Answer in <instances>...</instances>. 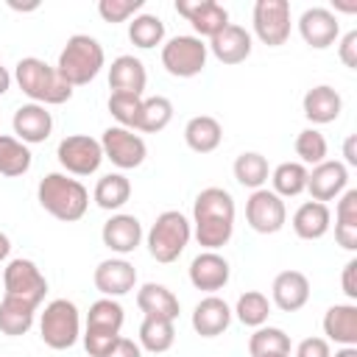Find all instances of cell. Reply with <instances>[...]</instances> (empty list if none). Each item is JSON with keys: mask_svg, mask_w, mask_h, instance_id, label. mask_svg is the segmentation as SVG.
<instances>
[{"mask_svg": "<svg viewBox=\"0 0 357 357\" xmlns=\"http://www.w3.org/2000/svg\"><path fill=\"white\" fill-rule=\"evenodd\" d=\"M31 148L11 134H0V176L17 178L31 170Z\"/></svg>", "mask_w": 357, "mask_h": 357, "instance_id": "cell-32", "label": "cell"}, {"mask_svg": "<svg viewBox=\"0 0 357 357\" xmlns=\"http://www.w3.org/2000/svg\"><path fill=\"white\" fill-rule=\"evenodd\" d=\"M259 357H290V354H259Z\"/></svg>", "mask_w": 357, "mask_h": 357, "instance_id": "cell-55", "label": "cell"}, {"mask_svg": "<svg viewBox=\"0 0 357 357\" xmlns=\"http://www.w3.org/2000/svg\"><path fill=\"white\" fill-rule=\"evenodd\" d=\"M3 287H6L3 296L28 301L31 307H39L47 293V279L33 259L17 257V259H8V265L3 268Z\"/></svg>", "mask_w": 357, "mask_h": 357, "instance_id": "cell-8", "label": "cell"}, {"mask_svg": "<svg viewBox=\"0 0 357 357\" xmlns=\"http://www.w3.org/2000/svg\"><path fill=\"white\" fill-rule=\"evenodd\" d=\"M128 39H131V45H137L142 50H151V47H156V45L165 42V22L156 14L139 11L128 22Z\"/></svg>", "mask_w": 357, "mask_h": 357, "instance_id": "cell-38", "label": "cell"}, {"mask_svg": "<svg viewBox=\"0 0 357 357\" xmlns=\"http://www.w3.org/2000/svg\"><path fill=\"white\" fill-rule=\"evenodd\" d=\"M234 198L223 187H204L192 201V234L204 251L223 248L234 234Z\"/></svg>", "mask_w": 357, "mask_h": 357, "instance_id": "cell-1", "label": "cell"}, {"mask_svg": "<svg viewBox=\"0 0 357 357\" xmlns=\"http://www.w3.org/2000/svg\"><path fill=\"white\" fill-rule=\"evenodd\" d=\"M231 279V268L229 259L218 251H201L192 262H190V282L195 290H204L209 296H215L218 290H223Z\"/></svg>", "mask_w": 357, "mask_h": 357, "instance_id": "cell-15", "label": "cell"}, {"mask_svg": "<svg viewBox=\"0 0 357 357\" xmlns=\"http://www.w3.org/2000/svg\"><path fill=\"white\" fill-rule=\"evenodd\" d=\"M254 33L262 45L268 47H282L290 39L293 17H290V3L287 0H257L254 14H251Z\"/></svg>", "mask_w": 357, "mask_h": 357, "instance_id": "cell-9", "label": "cell"}, {"mask_svg": "<svg viewBox=\"0 0 357 357\" xmlns=\"http://www.w3.org/2000/svg\"><path fill=\"white\" fill-rule=\"evenodd\" d=\"M137 307H139V312L145 318H167V321H176L178 312H181V304L173 296V290H167L159 282H145L137 290Z\"/></svg>", "mask_w": 357, "mask_h": 357, "instance_id": "cell-26", "label": "cell"}, {"mask_svg": "<svg viewBox=\"0 0 357 357\" xmlns=\"http://www.w3.org/2000/svg\"><path fill=\"white\" fill-rule=\"evenodd\" d=\"M245 220L257 234H276L287 223V206L273 190L259 187L245 201Z\"/></svg>", "mask_w": 357, "mask_h": 357, "instance_id": "cell-12", "label": "cell"}, {"mask_svg": "<svg viewBox=\"0 0 357 357\" xmlns=\"http://www.w3.org/2000/svg\"><path fill=\"white\" fill-rule=\"evenodd\" d=\"M346 187H349V167L337 159H324L307 173V192L312 195V201L326 204L337 198Z\"/></svg>", "mask_w": 357, "mask_h": 357, "instance_id": "cell-17", "label": "cell"}, {"mask_svg": "<svg viewBox=\"0 0 357 357\" xmlns=\"http://www.w3.org/2000/svg\"><path fill=\"white\" fill-rule=\"evenodd\" d=\"M231 315H237V321L243 326H251V329L265 326L268 324V315H271V298L265 293H259V290H245L237 298Z\"/></svg>", "mask_w": 357, "mask_h": 357, "instance_id": "cell-36", "label": "cell"}, {"mask_svg": "<svg viewBox=\"0 0 357 357\" xmlns=\"http://www.w3.org/2000/svg\"><path fill=\"white\" fill-rule=\"evenodd\" d=\"M36 201L56 220L75 223V220H81L86 215L89 190L78 178H73L67 173H47L36 187Z\"/></svg>", "mask_w": 357, "mask_h": 357, "instance_id": "cell-2", "label": "cell"}, {"mask_svg": "<svg viewBox=\"0 0 357 357\" xmlns=\"http://www.w3.org/2000/svg\"><path fill=\"white\" fill-rule=\"evenodd\" d=\"M190 237H192V223L187 220V215L178 209H165L162 215H156L153 226L148 229L145 245L156 262L170 265L184 254Z\"/></svg>", "mask_w": 357, "mask_h": 357, "instance_id": "cell-5", "label": "cell"}, {"mask_svg": "<svg viewBox=\"0 0 357 357\" xmlns=\"http://www.w3.org/2000/svg\"><path fill=\"white\" fill-rule=\"evenodd\" d=\"M307 167L301 162H282L271 170V190L284 201V198H296L307 190Z\"/></svg>", "mask_w": 357, "mask_h": 357, "instance_id": "cell-31", "label": "cell"}, {"mask_svg": "<svg viewBox=\"0 0 357 357\" xmlns=\"http://www.w3.org/2000/svg\"><path fill=\"white\" fill-rule=\"evenodd\" d=\"M103 64H106L103 45L89 33H73L59 53L56 73L75 89V86H86L89 81H95Z\"/></svg>", "mask_w": 357, "mask_h": 357, "instance_id": "cell-4", "label": "cell"}, {"mask_svg": "<svg viewBox=\"0 0 357 357\" xmlns=\"http://www.w3.org/2000/svg\"><path fill=\"white\" fill-rule=\"evenodd\" d=\"M117 337H120V332H106V329H95V326H86L84 335H81L84 349H86L89 357H103L114 346Z\"/></svg>", "mask_w": 357, "mask_h": 357, "instance_id": "cell-43", "label": "cell"}, {"mask_svg": "<svg viewBox=\"0 0 357 357\" xmlns=\"http://www.w3.org/2000/svg\"><path fill=\"white\" fill-rule=\"evenodd\" d=\"M298 33L301 39L315 47V50H326L329 45H335L340 39V22L337 14L332 8L324 6H312L298 17Z\"/></svg>", "mask_w": 357, "mask_h": 357, "instance_id": "cell-14", "label": "cell"}, {"mask_svg": "<svg viewBox=\"0 0 357 357\" xmlns=\"http://www.w3.org/2000/svg\"><path fill=\"white\" fill-rule=\"evenodd\" d=\"M92 198L100 209L106 212H117L128 204L131 198V181L123 176V173H106L98 178L95 190H92Z\"/></svg>", "mask_w": 357, "mask_h": 357, "instance_id": "cell-30", "label": "cell"}, {"mask_svg": "<svg viewBox=\"0 0 357 357\" xmlns=\"http://www.w3.org/2000/svg\"><path fill=\"white\" fill-rule=\"evenodd\" d=\"M335 8H337V11L351 14V11H357V3H335Z\"/></svg>", "mask_w": 357, "mask_h": 357, "instance_id": "cell-54", "label": "cell"}, {"mask_svg": "<svg viewBox=\"0 0 357 357\" xmlns=\"http://www.w3.org/2000/svg\"><path fill=\"white\" fill-rule=\"evenodd\" d=\"M290 335L279 326H257L248 337V354L259 357V354H290Z\"/></svg>", "mask_w": 357, "mask_h": 357, "instance_id": "cell-37", "label": "cell"}, {"mask_svg": "<svg viewBox=\"0 0 357 357\" xmlns=\"http://www.w3.org/2000/svg\"><path fill=\"white\" fill-rule=\"evenodd\" d=\"M335 223H351V226H357V190L354 187H346L337 195Z\"/></svg>", "mask_w": 357, "mask_h": 357, "instance_id": "cell-44", "label": "cell"}, {"mask_svg": "<svg viewBox=\"0 0 357 357\" xmlns=\"http://www.w3.org/2000/svg\"><path fill=\"white\" fill-rule=\"evenodd\" d=\"M296 357H332V346L326 337H304L296 346Z\"/></svg>", "mask_w": 357, "mask_h": 357, "instance_id": "cell-46", "label": "cell"}, {"mask_svg": "<svg viewBox=\"0 0 357 357\" xmlns=\"http://www.w3.org/2000/svg\"><path fill=\"white\" fill-rule=\"evenodd\" d=\"M293 148H296V156H298V162H301L304 167H307V165H312V167L321 165V162L326 159V153H329L326 137H324L318 128H304V131H298Z\"/></svg>", "mask_w": 357, "mask_h": 357, "instance_id": "cell-40", "label": "cell"}, {"mask_svg": "<svg viewBox=\"0 0 357 357\" xmlns=\"http://www.w3.org/2000/svg\"><path fill=\"white\" fill-rule=\"evenodd\" d=\"M145 84H148V73H145V64L131 56V53H123L112 61L109 67V86L112 92H123V95H139L145 92Z\"/></svg>", "mask_w": 357, "mask_h": 357, "instance_id": "cell-24", "label": "cell"}, {"mask_svg": "<svg viewBox=\"0 0 357 357\" xmlns=\"http://www.w3.org/2000/svg\"><path fill=\"white\" fill-rule=\"evenodd\" d=\"M11 128H14V137L25 145H39L50 137L53 131V117L47 112V106L42 103H22L14 117H11Z\"/></svg>", "mask_w": 357, "mask_h": 357, "instance_id": "cell-19", "label": "cell"}, {"mask_svg": "<svg viewBox=\"0 0 357 357\" xmlns=\"http://www.w3.org/2000/svg\"><path fill=\"white\" fill-rule=\"evenodd\" d=\"M332 357H357V346H340Z\"/></svg>", "mask_w": 357, "mask_h": 357, "instance_id": "cell-53", "label": "cell"}, {"mask_svg": "<svg viewBox=\"0 0 357 357\" xmlns=\"http://www.w3.org/2000/svg\"><path fill=\"white\" fill-rule=\"evenodd\" d=\"M173 120V103L165 95H153V98H142V109L137 117V128L134 131H145V134H156L162 128H167Z\"/></svg>", "mask_w": 357, "mask_h": 357, "instance_id": "cell-35", "label": "cell"}, {"mask_svg": "<svg viewBox=\"0 0 357 357\" xmlns=\"http://www.w3.org/2000/svg\"><path fill=\"white\" fill-rule=\"evenodd\" d=\"M209 53L220 61V64H243L248 56H251V47H254V42H251V33L243 28V25H234V22H229L223 31H218L212 39H209Z\"/></svg>", "mask_w": 357, "mask_h": 357, "instance_id": "cell-20", "label": "cell"}, {"mask_svg": "<svg viewBox=\"0 0 357 357\" xmlns=\"http://www.w3.org/2000/svg\"><path fill=\"white\" fill-rule=\"evenodd\" d=\"M11 81H14V75H11V73H8V70L0 64V98H3V95L11 89Z\"/></svg>", "mask_w": 357, "mask_h": 357, "instance_id": "cell-51", "label": "cell"}, {"mask_svg": "<svg viewBox=\"0 0 357 357\" xmlns=\"http://www.w3.org/2000/svg\"><path fill=\"white\" fill-rule=\"evenodd\" d=\"M290 226H293L296 237H301V240H321L332 226V212L321 201H304L293 212Z\"/></svg>", "mask_w": 357, "mask_h": 357, "instance_id": "cell-27", "label": "cell"}, {"mask_svg": "<svg viewBox=\"0 0 357 357\" xmlns=\"http://www.w3.org/2000/svg\"><path fill=\"white\" fill-rule=\"evenodd\" d=\"M231 324V307L220 296H204L192 310V329L201 337H218Z\"/></svg>", "mask_w": 357, "mask_h": 357, "instance_id": "cell-23", "label": "cell"}, {"mask_svg": "<svg viewBox=\"0 0 357 357\" xmlns=\"http://www.w3.org/2000/svg\"><path fill=\"white\" fill-rule=\"evenodd\" d=\"M321 326H324L326 340L337 346H357V304L354 301L332 304L324 312Z\"/></svg>", "mask_w": 357, "mask_h": 357, "instance_id": "cell-25", "label": "cell"}, {"mask_svg": "<svg viewBox=\"0 0 357 357\" xmlns=\"http://www.w3.org/2000/svg\"><path fill=\"white\" fill-rule=\"evenodd\" d=\"M123 321H126V312L120 307L117 298H98L89 304V312H86V326H95V329H106V332H120L123 329Z\"/></svg>", "mask_w": 357, "mask_h": 357, "instance_id": "cell-39", "label": "cell"}, {"mask_svg": "<svg viewBox=\"0 0 357 357\" xmlns=\"http://www.w3.org/2000/svg\"><path fill=\"white\" fill-rule=\"evenodd\" d=\"M139 109H142V98L139 95H123V92H112L109 95V114L123 128H131V131L137 128Z\"/></svg>", "mask_w": 357, "mask_h": 357, "instance_id": "cell-41", "label": "cell"}, {"mask_svg": "<svg viewBox=\"0 0 357 357\" xmlns=\"http://www.w3.org/2000/svg\"><path fill=\"white\" fill-rule=\"evenodd\" d=\"M206 59H209V47L195 33L170 36L162 45V67L173 78H195L198 73H204Z\"/></svg>", "mask_w": 357, "mask_h": 357, "instance_id": "cell-7", "label": "cell"}, {"mask_svg": "<svg viewBox=\"0 0 357 357\" xmlns=\"http://www.w3.org/2000/svg\"><path fill=\"white\" fill-rule=\"evenodd\" d=\"M335 45H337V56H340V61H343L349 70H357V31L343 33Z\"/></svg>", "mask_w": 357, "mask_h": 357, "instance_id": "cell-45", "label": "cell"}, {"mask_svg": "<svg viewBox=\"0 0 357 357\" xmlns=\"http://www.w3.org/2000/svg\"><path fill=\"white\" fill-rule=\"evenodd\" d=\"M39 337L47 349H73L81 337V312L70 298H53L39 315Z\"/></svg>", "mask_w": 357, "mask_h": 357, "instance_id": "cell-6", "label": "cell"}, {"mask_svg": "<svg viewBox=\"0 0 357 357\" xmlns=\"http://www.w3.org/2000/svg\"><path fill=\"white\" fill-rule=\"evenodd\" d=\"M103 357H142V349H139V343H134L131 337H117L114 340V346L103 354Z\"/></svg>", "mask_w": 357, "mask_h": 357, "instance_id": "cell-48", "label": "cell"}, {"mask_svg": "<svg viewBox=\"0 0 357 357\" xmlns=\"http://www.w3.org/2000/svg\"><path fill=\"white\" fill-rule=\"evenodd\" d=\"M176 321L167 318H142L139 324V349L151 354H162L176 343Z\"/></svg>", "mask_w": 357, "mask_h": 357, "instance_id": "cell-34", "label": "cell"}, {"mask_svg": "<svg viewBox=\"0 0 357 357\" xmlns=\"http://www.w3.org/2000/svg\"><path fill=\"white\" fill-rule=\"evenodd\" d=\"M357 259L351 257L346 265H343V273H340V287H343V293H346V298L349 301H354L357 298Z\"/></svg>", "mask_w": 357, "mask_h": 357, "instance_id": "cell-47", "label": "cell"}, {"mask_svg": "<svg viewBox=\"0 0 357 357\" xmlns=\"http://www.w3.org/2000/svg\"><path fill=\"white\" fill-rule=\"evenodd\" d=\"M100 148H103V159H109L120 170H134L148 156L145 139L137 131L123 128V126H109L100 137Z\"/></svg>", "mask_w": 357, "mask_h": 357, "instance_id": "cell-11", "label": "cell"}, {"mask_svg": "<svg viewBox=\"0 0 357 357\" xmlns=\"http://www.w3.org/2000/svg\"><path fill=\"white\" fill-rule=\"evenodd\" d=\"M335 240L346 251H357V226L351 223H335Z\"/></svg>", "mask_w": 357, "mask_h": 357, "instance_id": "cell-49", "label": "cell"}, {"mask_svg": "<svg viewBox=\"0 0 357 357\" xmlns=\"http://www.w3.org/2000/svg\"><path fill=\"white\" fill-rule=\"evenodd\" d=\"M176 14H181L198 39L215 36L229 25V11L215 0H176Z\"/></svg>", "mask_w": 357, "mask_h": 357, "instance_id": "cell-13", "label": "cell"}, {"mask_svg": "<svg viewBox=\"0 0 357 357\" xmlns=\"http://www.w3.org/2000/svg\"><path fill=\"white\" fill-rule=\"evenodd\" d=\"M92 282L95 287L106 296V298H120L126 293L134 290L137 284V268L123 259V257H109L103 262H98L95 273H92Z\"/></svg>", "mask_w": 357, "mask_h": 357, "instance_id": "cell-16", "label": "cell"}, {"mask_svg": "<svg viewBox=\"0 0 357 357\" xmlns=\"http://www.w3.org/2000/svg\"><path fill=\"white\" fill-rule=\"evenodd\" d=\"M234 178L237 184L248 187L251 192L265 187V181L271 178V167H268V159L259 153V151H243L237 159H234Z\"/></svg>", "mask_w": 357, "mask_h": 357, "instance_id": "cell-33", "label": "cell"}, {"mask_svg": "<svg viewBox=\"0 0 357 357\" xmlns=\"http://www.w3.org/2000/svg\"><path fill=\"white\" fill-rule=\"evenodd\" d=\"M301 109H304V117L312 123V126H326V123H335L343 112V98L335 86L329 84H318L312 89L304 92V100H301Z\"/></svg>", "mask_w": 357, "mask_h": 357, "instance_id": "cell-22", "label": "cell"}, {"mask_svg": "<svg viewBox=\"0 0 357 357\" xmlns=\"http://www.w3.org/2000/svg\"><path fill=\"white\" fill-rule=\"evenodd\" d=\"M145 0H100L98 3V14L103 17V22H128L142 11Z\"/></svg>", "mask_w": 357, "mask_h": 357, "instance_id": "cell-42", "label": "cell"}, {"mask_svg": "<svg viewBox=\"0 0 357 357\" xmlns=\"http://www.w3.org/2000/svg\"><path fill=\"white\" fill-rule=\"evenodd\" d=\"M310 301V279L301 271H282L271 284V304L282 312H298Z\"/></svg>", "mask_w": 357, "mask_h": 357, "instance_id": "cell-21", "label": "cell"}, {"mask_svg": "<svg viewBox=\"0 0 357 357\" xmlns=\"http://www.w3.org/2000/svg\"><path fill=\"white\" fill-rule=\"evenodd\" d=\"M343 165L346 167H357V137L349 134L343 142Z\"/></svg>", "mask_w": 357, "mask_h": 357, "instance_id": "cell-50", "label": "cell"}, {"mask_svg": "<svg viewBox=\"0 0 357 357\" xmlns=\"http://www.w3.org/2000/svg\"><path fill=\"white\" fill-rule=\"evenodd\" d=\"M14 81L22 89V95L31 98V103L61 106L73 98V86L56 73V67H50L47 61H42L36 56H25L17 61Z\"/></svg>", "mask_w": 357, "mask_h": 357, "instance_id": "cell-3", "label": "cell"}, {"mask_svg": "<svg viewBox=\"0 0 357 357\" xmlns=\"http://www.w3.org/2000/svg\"><path fill=\"white\" fill-rule=\"evenodd\" d=\"M8 254H11V240H8V234L0 231V262H6Z\"/></svg>", "mask_w": 357, "mask_h": 357, "instance_id": "cell-52", "label": "cell"}, {"mask_svg": "<svg viewBox=\"0 0 357 357\" xmlns=\"http://www.w3.org/2000/svg\"><path fill=\"white\" fill-rule=\"evenodd\" d=\"M36 321V307H31L28 301L3 296L0 298V332L8 337H20L25 332H31Z\"/></svg>", "mask_w": 357, "mask_h": 357, "instance_id": "cell-29", "label": "cell"}, {"mask_svg": "<svg viewBox=\"0 0 357 357\" xmlns=\"http://www.w3.org/2000/svg\"><path fill=\"white\" fill-rule=\"evenodd\" d=\"M100 240L109 251L126 257V254H134L142 243V223L134 218V215H126V212H114L103 229H100Z\"/></svg>", "mask_w": 357, "mask_h": 357, "instance_id": "cell-18", "label": "cell"}, {"mask_svg": "<svg viewBox=\"0 0 357 357\" xmlns=\"http://www.w3.org/2000/svg\"><path fill=\"white\" fill-rule=\"evenodd\" d=\"M184 142L195 153H212L223 142V126L212 114H195L184 126Z\"/></svg>", "mask_w": 357, "mask_h": 357, "instance_id": "cell-28", "label": "cell"}, {"mask_svg": "<svg viewBox=\"0 0 357 357\" xmlns=\"http://www.w3.org/2000/svg\"><path fill=\"white\" fill-rule=\"evenodd\" d=\"M56 159L67 176H92L103 162V148L89 134H67L56 148Z\"/></svg>", "mask_w": 357, "mask_h": 357, "instance_id": "cell-10", "label": "cell"}]
</instances>
